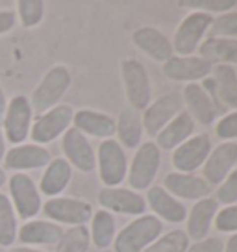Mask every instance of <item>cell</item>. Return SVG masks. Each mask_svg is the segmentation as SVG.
Here are the masks:
<instances>
[{"mask_svg": "<svg viewBox=\"0 0 237 252\" xmlns=\"http://www.w3.org/2000/svg\"><path fill=\"white\" fill-rule=\"evenodd\" d=\"M163 222L152 213H145L130 220L117 232L113 241V252H143L148 249L163 232Z\"/></svg>", "mask_w": 237, "mask_h": 252, "instance_id": "cell-1", "label": "cell"}, {"mask_svg": "<svg viewBox=\"0 0 237 252\" xmlns=\"http://www.w3.org/2000/svg\"><path fill=\"white\" fill-rule=\"evenodd\" d=\"M72 84V74L65 65H52L45 74L37 87L32 91L30 104H32L33 113H45V111L56 108L61 104V98L69 91Z\"/></svg>", "mask_w": 237, "mask_h": 252, "instance_id": "cell-2", "label": "cell"}, {"mask_svg": "<svg viewBox=\"0 0 237 252\" xmlns=\"http://www.w3.org/2000/svg\"><path fill=\"white\" fill-rule=\"evenodd\" d=\"M183 111L189 113V117L195 121V125L211 126L219 119L222 108L215 98L207 80H202V84H185L182 91Z\"/></svg>", "mask_w": 237, "mask_h": 252, "instance_id": "cell-3", "label": "cell"}, {"mask_svg": "<svg viewBox=\"0 0 237 252\" xmlns=\"http://www.w3.org/2000/svg\"><path fill=\"white\" fill-rule=\"evenodd\" d=\"M120 76L126 100L130 104L128 108L145 111L152 102V86L145 65L135 58H126L120 63Z\"/></svg>", "mask_w": 237, "mask_h": 252, "instance_id": "cell-4", "label": "cell"}, {"mask_svg": "<svg viewBox=\"0 0 237 252\" xmlns=\"http://www.w3.org/2000/svg\"><path fill=\"white\" fill-rule=\"evenodd\" d=\"M161 165V150L154 141L141 143L135 149L134 159L128 165V184L134 191H147L152 188Z\"/></svg>", "mask_w": 237, "mask_h": 252, "instance_id": "cell-5", "label": "cell"}, {"mask_svg": "<svg viewBox=\"0 0 237 252\" xmlns=\"http://www.w3.org/2000/svg\"><path fill=\"white\" fill-rule=\"evenodd\" d=\"M33 125V110L30 98L26 94H13L8 100L6 115L2 119V132L6 137V143L23 145L30 137V130Z\"/></svg>", "mask_w": 237, "mask_h": 252, "instance_id": "cell-6", "label": "cell"}, {"mask_svg": "<svg viewBox=\"0 0 237 252\" xmlns=\"http://www.w3.org/2000/svg\"><path fill=\"white\" fill-rule=\"evenodd\" d=\"M9 202L15 210L17 217L24 220L33 219L43 208V195L37 184L30 174L13 173L8 178Z\"/></svg>", "mask_w": 237, "mask_h": 252, "instance_id": "cell-7", "label": "cell"}, {"mask_svg": "<svg viewBox=\"0 0 237 252\" xmlns=\"http://www.w3.org/2000/svg\"><path fill=\"white\" fill-rule=\"evenodd\" d=\"M41 212L45 213L48 220L56 224H67L69 228L72 226H87V222L93 217V206L84 198L74 197H54L43 202Z\"/></svg>", "mask_w": 237, "mask_h": 252, "instance_id": "cell-8", "label": "cell"}, {"mask_svg": "<svg viewBox=\"0 0 237 252\" xmlns=\"http://www.w3.org/2000/svg\"><path fill=\"white\" fill-rule=\"evenodd\" d=\"M96 169L104 188H118L128 174V158L117 139H104L96 150Z\"/></svg>", "mask_w": 237, "mask_h": 252, "instance_id": "cell-9", "label": "cell"}, {"mask_svg": "<svg viewBox=\"0 0 237 252\" xmlns=\"http://www.w3.org/2000/svg\"><path fill=\"white\" fill-rule=\"evenodd\" d=\"M72 119H74V110L71 104H58L56 108L41 113L39 117L33 121L30 139L35 145L45 147L48 143L59 139L71 128Z\"/></svg>", "mask_w": 237, "mask_h": 252, "instance_id": "cell-10", "label": "cell"}, {"mask_svg": "<svg viewBox=\"0 0 237 252\" xmlns=\"http://www.w3.org/2000/svg\"><path fill=\"white\" fill-rule=\"evenodd\" d=\"M213 23V17L200 13V11H191L182 19L178 28L174 32L173 37V50L178 56H193L198 50L204 35L209 32Z\"/></svg>", "mask_w": 237, "mask_h": 252, "instance_id": "cell-11", "label": "cell"}, {"mask_svg": "<svg viewBox=\"0 0 237 252\" xmlns=\"http://www.w3.org/2000/svg\"><path fill=\"white\" fill-rule=\"evenodd\" d=\"M211 152V139L207 134H195L185 143L173 150L171 163L176 169V173L193 174L195 171L202 169L206 159Z\"/></svg>", "mask_w": 237, "mask_h": 252, "instance_id": "cell-12", "label": "cell"}, {"mask_svg": "<svg viewBox=\"0 0 237 252\" xmlns=\"http://www.w3.org/2000/svg\"><path fill=\"white\" fill-rule=\"evenodd\" d=\"M182 111H183V102L180 94L178 93L161 94L159 98L152 100L148 104V108L141 113L143 128H145V132L150 135V137H156Z\"/></svg>", "mask_w": 237, "mask_h": 252, "instance_id": "cell-13", "label": "cell"}, {"mask_svg": "<svg viewBox=\"0 0 237 252\" xmlns=\"http://www.w3.org/2000/svg\"><path fill=\"white\" fill-rule=\"evenodd\" d=\"M61 150L65 154V159L69 161L72 169L80 173H93L96 169V152L89 137L78 132L76 128H69L61 135Z\"/></svg>", "mask_w": 237, "mask_h": 252, "instance_id": "cell-14", "label": "cell"}, {"mask_svg": "<svg viewBox=\"0 0 237 252\" xmlns=\"http://www.w3.org/2000/svg\"><path fill=\"white\" fill-rule=\"evenodd\" d=\"M98 204L102 210L120 215L139 217L147 212V200L141 193L126 188H102L98 191Z\"/></svg>", "mask_w": 237, "mask_h": 252, "instance_id": "cell-15", "label": "cell"}, {"mask_svg": "<svg viewBox=\"0 0 237 252\" xmlns=\"http://www.w3.org/2000/svg\"><path fill=\"white\" fill-rule=\"evenodd\" d=\"M52 154L47 147H41L35 143H23L15 145L6 150V156L2 159L4 171H15V173H24V171H35V169H45L50 163Z\"/></svg>", "mask_w": 237, "mask_h": 252, "instance_id": "cell-16", "label": "cell"}, {"mask_svg": "<svg viewBox=\"0 0 237 252\" xmlns=\"http://www.w3.org/2000/svg\"><path fill=\"white\" fill-rule=\"evenodd\" d=\"M213 65L206 62L204 58L193 56H173L163 63V74L173 82H187V84H198L211 76Z\"/></svg>", "mask_w": 237, "mask_h": 252, "instance_id": "cell-17", "label": "cell"}, {"mask_svg": "<svg viewBox=\"0 0 237 252\" xmlns=\"http://www.w3.org/2000/svg\"><path fill=\"white\" fill-rule=\"evenodd\" d=\"M237 167V143H221L211 149L209 156L202 165V178L209 186H219Z\"/></svg>", "mask_w": 237, "mask_h": 252, "instance_id": "cell-18", "label": "cell"}, {"mask_svg": "<svg viewBox=\"0 0 237 252\" xmlns=\"http://www.w3.org/2000/svg\"><path fill=\"white\" fill-rule=\"evenodd\" d=\"M167 193H171L174 198H183V200H200V198L209 197L211 186L197 174H185V173H167L163 178V186Z\"/></svg>", "mask_w": 237, "mask_h": 252, "instance_id": "cell-19", "label": "cell"}, {"mask_svg": "<svg viewBox=\"0 0 237 252\" xmlns=\"http://www.w3.org/2000/svg\"><path fill=\"white\" fill-rule=\"evenodd\" d=\"M217 212H219V202L215 200V197L200 198L193 204L191 212L185 217V234L189 241H200L207 237Z\"/></svg>", "mask_w": 237, "mask_h": 252, "instance_id": "cell-20", "label": "cell"}, {"mask_svg": "<svg viewBox=\"0 0 237 252\" xmlns=\"http://www.w3.org/2000/svg\"><path fill=\"white\" fill-rule=\"evenodd\" d=\"M147 191H148V197L145 200H147V206L152 210L154 217H158L159 220H165V222H171V224H180L185 220V217H187L185 206L178 198H174L171 193H167L161 186H152Z\"/></svg>", "mask_w": 237, "mask_h": 252, "instance_id": "cell-21", "label": "cell"}, {"mask_svg": "<svg viewBox=\"0 0 237 252\" xmlns=\"http://www.w3.org/2000/svg\"><path fill=\"white\" fill-rule=\"evenodd\" d=\"M207 84L213 91L215 98L221 108L237 110V72L236 67L230 65H213L211 76H207Z\"/></svg>", "mask_w": 237, "mask_h": 252, "instance_id": "cell-22", "label": "cell"}, {"mask_svg": "<svg viewBox=\"0 0 237 252\" xmlns=\"http://www.w3.org/2000/svg\"><path fill=\"white\" fill-rule=\"evenodd\" d=\"M132 41L134 45L143 54H147L152 58L154 62L165 63L169 58L174 56L173 45L167 39V35L163 32H159L154 26H141L132 33Z\"/></svg>", "mask_w": 237, "mask_h": 252, "instance_id": "cell-23", "label": "cell"}, {"mask_svg": "<svg viewBox=\"0 0 237 252\" xmlns=\"http://www.w3.org/2000/svg\"><path fill=\"white\" fill-rule=\"evenodd\" d=\"M72 128H76L78 132L86 137H98V139H113L115 135V119L96 110H78L74 111L72 119Z\"/></svg>", "mask_w": 237, "mask_h": 252, "instance_id": "cell-24", "label": "cell"}, {"mask_svg": "<svg viewBox=\"0 0 237 252\" xmlns=\"http://www.w3.org/2000/svg\"><path fill=\"white\" fill-rule=\"evenodd\" d=\"M65 230L48 219H30L26 220L19 228L17 239L24 247H47V245H56Z\"/></svg>", "mask_w": 237, "mask_h": 252, "instance_id": "cell-25", "label": "cell"}, {"mask_svg": "<svg viewBox=\"0 0 237 252\" xmlns=\"http://www.w3.org/2000/svg\"><path fill=\"white\" fill-rule=\"evenodd\" d=\"M72 180V167L65 158H52L50 163L45 167V173L39 180L41 195L48 198L61 197L65 189L69 188Z\"/></svg>", "mask_w": 237, "mask_h": 252, "instance_id": "cell-26", "label": "cell"}, {"mask_svg": "<svg viewBox=\"0 0 237 252\" xmlns=\"http://www.w3.org/2000/svg\"><path fill=\"white\" fill-rule=\"evenodd\" d=\"M195 121L189 117V113L182 111L180 115L169 123V125L159 132L154 139H156V147L159 150H174L176 147H180L182 143H185L189 137L195 135Z\"/></svg>", "mask_w": 237, "mask_h": 252, "instance_id": "cell-27", "label": "cell"}, {"mask_svg": "<svg viewBox=\"0 0 237 252\" xmlns=\"http://www.w3.org/2000/svg\"><path fill=\"white\" fill-rule=\"evenodd\" d=\"M115 134L118 135V143L122 149H137L143 143V117L141 111L126 108L120 111L118 119L115 121Z\"/></svg>", "mask_w": 237, "mask_h": 252, "instance_id": "cell-28", "label": "cell"}, {"mask_svg": "<svg viewBox=\"0 0 237 252\" xmlns=\"http://www.w3.org/2000/svg\"><path fill=\"white\" fill-rule=\"evenodd\" d=\"M200 58L211 65H237V39H222V37H209L200 47Z\"/></svg>", "mask_w": 237, "mask_h": 252, "instance_id": "cell-29", "label": "cell"}, {"mask_svg": "<svg viewBox=\"0 0 237 252\" xmlns=\"http://www.w3.org/2000/svg\"><path fill=\"white\" fill-rule=\"evenodd\" d=\"M117 236V224L115 217L106 210H98L93 213L89 220V237L91 245H95L98 251H108Z\"/></svg>", "mask_w": 237, "mask_h": 252, "instance_id": "cell-30", "label": "cell"}, {"mask_svg": "<svg viewBox=\"0 0 237 252\" xmlns=\"http://www.w3.org/2000/svg\"><path fill=\"white\" fill-rule=\"evenodd\" d=\"M19 234L17 213L6 193H0V247H13Z\"/></svg>", "mask_w": 237, "mask_h": 252, "instance_id": "cell-31", "label": "cell"}, {"mask_svg": "<svg viewBox=\"0 0 237 252\" xmlns=\"http://www.w3.org/2000/svg\"><path fill=\"white\" fill-rule=\"evenodd\" d=\"M91 237L87 226H72L63 232L61 239L56 243L54 252H89Z\"/></svg>", "mask_w": 237, "mask_h": 252, "instance_id": "cell-32", "label": "cell"}, {"mask_svg": "<svg viewBox=\"0 0 237 252\" xmlns=\"http://www.w3.org/2000/svg\"><path fill=\"white\" fill-rule=\"evenodd\" d=\"M189 243L191 241L185 234V230H171L167 234H161L143 252H185Z\"/></svg>", "mask_w": 237, "mask_h": 252, "instance_id": "cell-33", "label": "cell"}, {"mask_svg": "<svg viewBox=\"0 0 237 252\" xmlns=\"http://www.w3.org/2000/svg\"><path fill=\"white\" fill-rule=\"evenodd\" d=\"M45 8L43 0H19L15 15L24 28H35L45 19Z\"/></svg>", "mask_w": 237, "mask_h": 252, "instance_id": "cell-34", "label": "cell"}, {"mask_svg": "<svg viewBox=\"0 0 237 252\" xmlns=\"http://www.w3.org/2000/svg\"><path fill=\"white\" fill-rule=\"evenodd\" d=\"M182 6L211 17L213 13L224 15L228 11H234V8H237V2L236 0H187V2H182Z\"/></svg>", "mask_w": 237, "mask_h": 252, "instance_id": "cell-35", "label": "cell"}, {"mask_svg": "<svg viewBox=\"0 0 237 252\" xmlns=\"http://www.w3.org/2000/svg\"><path fill=\"white\" fill-rule=\"evenodd\" d=\"M209 33H211V37L237 39V11H228V13L213 19Z\"/></svg>", "mask_w": 237, "mask_h": 252, "instance_id": "cell-36", "label": "cell"}, {"mask_svg": "<svg viewBox=\"0 0 237 252\" xmlns=\"http://www.w3.org/2000/svg\"><path fill=\"white\" fill-rule=\"evenodd\" d=\"M215 200L222 206L237 204V167L222 180V184H219Z\"/></svg>", "mask_w": 237, "mask_h": 252, "instance_id": "cell-37", "label": "cell"}, {"mask_svg": "<svg viewBox=\"0 0 237 252\" xmlns=\"http://www.w3.org/2000/svg\"><path fill=\"white\" fill-rule=\"evenodd\" d=\"M213 226L222 234H237V204L222 206L215 215Z\"/></svg>", "mask_w": 237, "mask_h": 252, "instance_id": "cell-38", "label": "cell"}, {"mask_svg": "<svg viewBox=\"0 0 237 252\" xmlns=\"http://www.w3.org/2000/svg\"><path fill=\"white\" fill-rule=\"evenodd\" d=\"M215 134L222 141H234L237 139V110L222 115L215 125Z\"/></svg>", "mask_w": 237, "mask_h": 252, "instance_id": "cell-39", "label": "cell"}, {"mask_svg": "<svg viewBox=\"0 0 237 252\" xmlns=\"http://www.w3.org/2000/svg\"><path fill=\"white\" fill-rule=\"evenodd\" d=\"M224 251V245L219 237H206V239H200V241H193L189 243L187 251L185 252H222Z\"/></svg>", "mask_w": 237, "mask_h": 252, "instance_id": "cell-40", "label": "cell"}, {"mask_svg": "<svg viewBox=\"0 0 237 252\" xmlns=\"http://www.w3.org/2000/svg\"><path fill=\"white\" fill-rule=\"evenodd\" d=\"M17 15L13 9H0V35L8 33L15 28Z\"/></svg>", "mask_w": 237, "mask_h": 252, "instance_id": "cell-41", "label": "cell"}, {"mask_svg": "<svg viewBox=\"0 0 237 252\" xmlns=\"http://www.w3.org/2000/svg\"><path fill=\"white\" fill-rule=\"evenodd\" d=\"M6 108H8V96L4 93V87L0 86V123L6 115Z\"/></svg>", "mask_w": 237, "mask_h": 252, "instance_id": "cell-42", "label": "cell"}, {"mask_svg": "<svg viewBox=\"0 0 237 252\" xmlns=\"http://www.w3.org/2000/svg\"><path fill=\"white\" fill-rule=\"evenodd\" d=\"M222 252H237V234H232L228 237V241L224 245V251Z\"/></svg>", "mask_w": 237, "mask_h": 252, "instance_id": "cell-43", "label": "cell"}, {"mask_svg": "<svg viewBox=\"0 0 237 252\" xmlns=\"http://www.w3.org/2000/svg\"><path fill=\"white\" fill-rule=\"evenodd\" d=\"M8 252H45L41 249H33V247H24V245H19V247H9Z\"/></svg>", "mask_w": 237, "mask_h": 252, "instance_id": "cell-44", "label": "cell"}, {"mask_svg": "<svg viewBox=\"0 0 237 252\" xmlns=\"http://www.w3.org/2000/svg\"><path fill=\"white\" fill-rule=\"evenodd\" d=\"M6 150H8V147H6V137H4L2 126H0V161L4 159V156H6Z\"/></svg>", "mask_w": 237, "mask_h": 252, "instance_id": "cell-45", "label": "cell"}, {"mask_svg": "<svg viewBox=\"0 0 237 252\" xmlns=\"http://www.w3.org/2000/svg\"><path fill=\"white\" fill-rule=\"evenodd\" d=\"M6 182H8V174H6V171L0 167V189L6 186Z\"/></svg>", "mask_w": 237, "mask_h": 252, "instance_id": "cell-46", "label": "cell"}, {"mask_svg": "<svg viewBox=\"0 0 237 252\" xmlns=\"http://www.w3.org/2000/svg\"><path fill=\"white\" fill-rule=\"evenodd\" d=\"M100 252H113V251H110V249H108V251H100Z\"/></svg>", "mask_w": 237, "mask_h": 252, "instance_id": "cell-47", "label": "cell"}, {"mask_svg": "<svg viewBox=\"0 0 237 252\" xmlns=\"http://www.w3.org/2000/svg\"><path fill=\"white\" fill-rule=\"evenodd\" d=\"M236 72H237V69H236Z\"/></svg>", "mask_w": 237, "mask_h": 252, "instance_id": "cell-48", "label": "cell"}]
</instances>
